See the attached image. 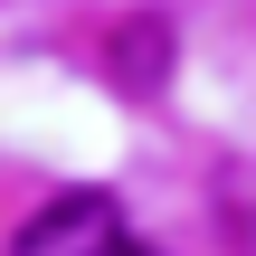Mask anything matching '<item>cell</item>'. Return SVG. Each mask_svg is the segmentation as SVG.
I'll use <instances>...</instances> for the list:
<instances>
[{"mask_svg": "<svg viewBox=\"0 0 256 256\" xmlns=\"http://www.w3.org/2000/svg\"><path fill=\"white\" fill-rule=\"evenodd\" d=\"M114 76H124V95H152V86L171 76V28H162V19H124V38H114Z\"/></svg>", "mask_w": 256, "mask_h": 256, "instance_id": "2", "label": "cell"}, {"mask_svg": "<svg viewBox=\"0 0 256 256\" xmlns=\"http://www.w3.org/2000/svg\"><path fill=\"white\" fill-rule=\"evenodd\" d=\"M104 256H162V247H142V238H114V247H104Z\"/></svg>", "mask_w": 256, "mask_h": 256, "instance_id": "3", "label": "cell"}, {"mask_svg": "<svg viewBox=\"0 0 256 256\" xmlns=\"http://www.w3.org/2000/svg\"><path fill=\"white\" fill-rule=\"evenodd\" d=\"M114 238H124V209H114L104 190H57L48 209L19 218L10 256H104Z\"/></svg>", "mask_w": 256, "mask_h": 256, "instance_id": "1", "label": "cell"}]
</instances>
